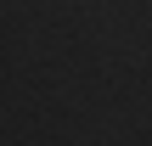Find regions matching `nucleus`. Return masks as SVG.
I'll use <instances>...</instances> for the list:
<instances>
[]
</instances>
